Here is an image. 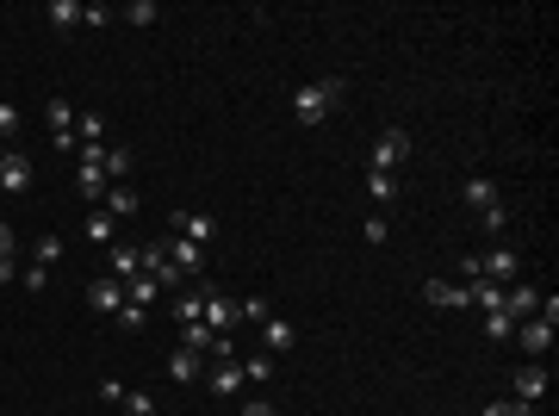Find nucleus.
I'll list each match as a JSON object with an SVG mask.
<instances>
[{
	"label": "nucleus",
	"instance_id": "nucleus-19",
	"mask_svg": "<svg viewBox=\"0 0 559 416\" xmlns=\"http://www.w3.org/2000/svg\"><path fill=\"white\" fill-rule=\"evenodd\" d=\"M44 119H50V131H56V137H63V131H75V106H69L63 94H50V112H44Z\"/></svg>",
	"mask_w": 559,
	"mask_h": 416
},
{
	"label": "nucleus",
	"instance_id": "nucleus-35",
	"mask_svg": "<svg viewBox=\"0 0 559 416\" xmlns=\"http://www.w3.org/2000/svg\"><path fill=\"white\" fill-rule=\"evenodd\" d=\"M19 279H25V292H44V286H50V268H19Z\"/></svg>",
	"mask_w": 559,
	"mask_h": 416
},
{
	"label": "nucleus",
	"instance_id": "nucleus-40",
	"mask_svg": "<svg viewBox=\"0 0 559 416\" xmlns=\"http://www.w3.org/2000/svg\"><path fill=\"white\" fill-rule=\"evenodd\" d=\"M0 162H6V149H0Z\"/></svg>",
	"mask_w": 559,
	"mask_h": 416
},
{
	"label": "nucleus",
	"instance_id": "nucleus-4",
	"mask_svg": "<svg viewBox=\"0 0 559 416\" xmlns=\"http://www.w3.org/2000/svg\"><path fill=\"white\" fill-rule=\"evenodd\" d=\"M168 224H174V237H187V243H212L218 237V218H199V212H168Z\"/></svg>",
	"mask_w": 559,
	"mask_h": 416
},
{
	"label": "nucleus",
	"instance_id": "nucleus-32",
	"mask_svg": "<svg viewBox=\"0 0 559 416\" xmlns=\"http://www.w3.org/2000/svg\"><path fill=\"white\" fill-rule=\"evenodd\" d=\"M125 416H155V398L149 392H125Z\"/></svg>",
	"mask_w": 559,
	"mask_h": 416
},
{
	"label": "nucleus",
	"instance_id": "nucleus-16",
	"mask_svg": "<svg viewBox=\"0 0 559 416\" xmlns=\"http://www.w3.org/2000/svg\"><path fill=\"white\" fill-rule=\"evenodd\" d=\"M460 193H466V205H472V212H479V218H485V212H497V187H491V180H485V174H472V180H466V187H460Z\"/></svg>",
	"mask_w": 559,
	"mask_h": 416
},
{
	"label": "nucleus",
	"instance_id": "nucleus-38",
	"mask_svg": "<svg viewBox=\"0 0 559 416\" xmlns=\"http://www.w3.org/2000/svg\"><path fill=\"white\" fill-rule=\"evenodd\" d=\"M6 279H19V262H13V255H0V286H6Z\"/></svg>",
	"mask_w": 559,
	"mask_h": 416
},
{
	"label": "nucleus",
	"instance_id": "nucleus-14",
	"mask_svg": "<svg viewBox=\"0 0 559 416\" xmlns=\"http://www.w3.org/2000/svg\"><path fill=\"white\" fill-rule=\"evenodd\" d=\"M205 386H212V398H237V392H243V361L212 367V379H205Z\"/></svg>",
	"mask_w": 559,
	"mask_h": 416
},
{
	"label": "nucleus",
	"instance_id": "nucleus-17",
	"mask_svg": "<svg viewBox=\"0 0 559 416\" xmlns=\"http://www.w3.org/2000/svg\"><path fill=\"white\" fill-rule=\"evenodd\" d=\"M168 379H174V386H193V379H199V354L174 348V354H168Z\"/></svg>",
	"mask_w": 559,
	"mask_h": 416
},
{
	"label": "nucleus",
	"instance_id": "nucleus-7",
	"mask_svg": "<svg viewBox=\"0 0 559 416\" xmlns=\"http://www.w3.org/2000/svg\"><path fill=\"white\" fill-rule=\"evenodd\" d=\"M88 304H94L100 317H119V311H125V286H119L113 274H100L94 286H88Z\"/></svg>",
	"mask_w": 559,
	"mask_h": 416
},
{
	"label": "nucleus",
	"instance_id": "nucleus-11",
	"mask_svg": "<svg viewBox=\"0 0 559 416\" xmlns=\"http://www.w3.org/2000/svg\"><path fill=\"white\" fill-rule=\"evenodd\" d=\"M81 237H88V243H106V249H113V243H119V218H113L106 205H94V212H88V224H81Z\"/></svg>",
	"mask_w": 559,
	"mask_h": 416
},
{
	"label": "nucleus",
	"instance_id": "nucleus-2",
	"mask_svg": "<svg viewBox=\"0 0 559 416\" xmlns=\"http://www.w3.org/2000/svg\"><path fill=\"white\" fill-rule=\"evenodd\" d=\"M516 274H522V255H516V249H504V243H497V249H485V255H479V279L516 286Z\"/></svg>",
	"mask_w": 559,
	"mask_h": 416
},
{
	"label": "nucleus",
	"instance_id": "nucleus-23",
	"mask_svg": "<svg viewBox=\"0 0 559 416\" xmlns=\"http://www.w3.org/2000/svg\"><path fill=\"white\" fill-rule=\"evenodd\" d=\"M367 193H373V199L386 205V199L398 193V174H380V168H367Z\"/></svg>",
	"mask_w": 559,
	"mask_h": 416
},
{
	"label": "nucleus",
	"instance_id": "nucleus-15",
	"mask_svg": "<svg viewBox=\"0 0 559 416\" xmlns=\"http://www.w3.org/2000/svg\"><path fill=\"white\" fill-rule=\"evenodd\" d=\"M262 342H268V354H286V348H298V329L286 317H268L262 323Z\"/></svg>",
	"mask_w": 559,
	"mask_h": 416
},
{
	"label": "nucleus",
	"instance_id": "nucleus-9",
	"mask_svg": "<svg viewBox=\"0 0 559 416\" xmlns=\"http://www.w3.org/2000/svg\"><path fill=\"white\" fill-rule=\"evenodd\" d=\"M162 255H168L180 274H199V268H205V249H199V243H187V237H168V243H162Z\"/></svg>",
	"mask_w": 559,
	"mask_h": 416
},
{
	"label": "nucleus",
	"instance_id": "nucleus-5",
	"mask_svg": "<svg viewBox=\"0 0 559 416\" xmlns=\"http://www.w3.org/2000/svg\"><path fill=\"white\" fill-rule=\"evenodd\" d=\"M516 342L541 361V354L554 348V317H522V323H516Z\"/></svg>",
	"mask_w": 559,
	"mask_h": 416
},
{
	"label": "nucleus",
	"instance_id": "nucleus-18",
	"mask_svg": "<svg viewBox=\"0 0 559 416\" xmlns=\"http://www.w3.org/2000/svg\"><path fill=\"white\" fill-rule=\"evenodd\" d=\"M155 298H162V286H155V279H149V274H138V279H131V286H125V304H138V311H149Z\"/></svg>",
	"mask_w": 559,
	"mask_h": 416
},
{
	"label": "nucleus",
	"instance_id": "nucleus-10",
	"mask_svg": "<svg viewBox=\"0 0 559 416\" xmlns=\"http://www.w3.org/2000/svg\"><path fill=\"white\" fill-rule=\"evenodd\" d=\"M422 298H429V304H441V311H466V304H472V292H466V286H454V279H429V286H422Z\"/></svg>",
	"mask_w": 559,
	"mask_h": 416
},
{
	"label": "nucleus",
	"instance_id": "nucleus-22",
	"mask_svg": "<svg viewBox=\"0 0 559 416\" xmlns=\"http://www.w3.org/2000/svg\"><path fill=\"white\" fill-rule=\"evenodd\" d=\"M106 212H113V218H131V212H138V193H131V187L119 180V187L106 193Z\"/></svg>",
	"mask_w": 559,
	"mask_h": 416
},
{
	"label": "nucleus",
	"instance_id": "nucleus-28",
	"mask_svg": "<svg viewBox=\"0 0 559 416\" xmlns=\"http://www.w3.org/2000/svg\"><path fill=\"white\" fill-rule=\"evenodd\" d=\"M125 174H131V149H106V180L119 187Z\"/></svg>",
	"mask_w": 559,
	"mask_h": 416
},
{
	"label": "nucleus",
	"instance_id": "nucleus-36",
	"mask_svg": "<svg viewBox=\"0 0 559 416\" xmlns=\"http://www.w3.org/2000/svg\"><path fill=\"white\" fill-rule=\"evenodd\" d=\"M13 131H19V106H13V100H0V137H13Z\"/></svg>",
	"mask_w": 559,
	"mask_h": 416
},
{
	"label": "nucleus",
	"instance_id": "nucleus-34",
	"mask_svg": "<svg viewBox=\"0 0 559 416\" xmlns=\"http://www.w3.org/2000/svg\"><path fill=\"white\" fill-rule=\"evenodd\" d=\"M113 323H119V329H143V323H149V311H138V304H125V311H119Z\"/></svg>",
	"mask_w": 559,
	"mask_h": 416
},
{
	"label": "nucleus",
	"instance_id": "nucleus-33",
	"mask_svg": "<svg viewBox=\"0 0 559 416\" xmlns=\"http://www.w3.org/2000/svg\"><path fill=\"white\" fill-rule=\"evenodd\" d=\"M125 19H131V25H155V0H131Z\"/></svg>",
	"mask_w": 559,
	"mask_h": 416
},
{
	"label": "nucleus",
	"instance_id": "nucleus-29",
	"mask_svg": "<svg viewBox=\"0 0 559 416\" xmlns=\"http://www.w3.org/2000/svg\"><path fill=\"white\" fill-rule=\"evenodd\" d=\"M243 379H255V386L274 379V354H249V361H243Z\"/></svg>",
	"mask_w": 559,
	"mask_h": 416
},
{
	"label": "nucleus",
	"instance_id": "nucleus-37",
	"mask_svg": "<svg viewBox=\"0 0 559 416\" xmlns=\"http://www.w3.org/2000/svg\"><path fill=\"white\" fill-rule=\"evenodd\" d=\"M243 416H280V411L268 404V398H249V404H243Z\"/></svg>",
	"mask_w": 559,
	"mask_h": 416
},
{
	"label": "nucleus",
	"instance_id": "nucleus-39",
	"mask_svg": "<svg viewBox=\"0 0 559 416\" xmlns=\"http://www.w3.org/2000/svg\"><path fill=\"white\" fill-rule=\"evenodd\" d=\"M0 255H13V224H0Z\"/></svg>",
	"mask_w": 559,
	"mask_h": 416
},
{
	"label": "nucleus",
	"instance_id": "nucleus-31",
	"mask_svg": "<svg viewBox=\"0 0 559 416\" xmlns=\"http://www.w3.org/2000/svg\"><path fill=\"white\" fill-rule=\"evenodd\" d=\"M174 317H180V323H199V292H180V298H174Z\"/></svg>",
	"mask_w": 559,
	"mask_h": 416
},
{
	"label": "nucleus",
	"instance_id": "nucleus-6",
	"mask_svg": "<svg viewBox=\"0 0 559 416\" xmlns=\"http://www.w3.org/2000/svg\"><path fill=\"white\" fill-rule=\"evenodd\" d=\"M106 274L119 279V286H131V279L143 274V249H131V243H113V249H106Z\"/></svg>",
	"mask_w": 559,
	"mask_h": 416
},
{
	"label": "nucleus",
	"instance_id": "nucleus-27",
	"mask_svg": "<svg viewBox=\"0 0 559 416\" xmlns=\"http://www.w3.org/2000/svg\"><path fill=\"white\" fill-rule=\"evenodd\" d=\"M100 131H106L100 112H75V137H81V143H100Z\"/></svg>",
	"mask_w": 559,
	"mask_h": 416
},
{
	"label": "nucleus",
	"instance_id": "nucleus-13",
	"mask_svg": "<svg viewBox=\"0 0 559 416\" xmlns=\"http://www.w3.org/2000/svg\"><path fill=\"white\" fill-rule=\"evenodd\" d=\"M143 268H149V279H155V286H180V268H174V262H168V255H162V243H149V249H143Z\"/></svg>",
	"mask_w": 559,
	"mask_h": 416
},
{
	"label": "nucleus",
	"instance_id": "nucleus-30",
	"mask_svg": "<svg viewBox=\"0 0 559 416\" xmlns=\"http://www.w3.org/2000/svg\"><path fill=\"white\" fill-rule=\"evenodd\" d=\"M113 19H119V12H113L106 0H94V6H81V25H113Z\"/></svg>",
	"mask_w": 559,
	"mask_h": 416
},
{
	"label": "nucleus",
	"instance_id": "nucleus-25",
	"mask_svg": "<svg viewBox=\"0 0 559 416\" xmlns=\"http://www.w3.org/2000/svg\"><path fill=\"white\" fill-rule=\"evenodd\" d=\"M237 317H243V323H268L274 304H268V298H237Z\"/></svg>",
	"mask_w": 559,
	"mask_h": 416
},
{
	"label": "nucleus",
	"instance_id": "nucleus-20",
	"mask_svg": "<svg viewBox=\"0 0 559 416\" xmlns=\"http://www.w3.org/2000/svg\"><path fill=\"white\" fill-rule=\"evenodd\" d=\"M516 336V317L510 311H485V342H510Z\"/></svg>",
	"mask_w": 559,
	"mask_h": 416
},
{
	"label": "nucleus",
	"instance_id": "nucleus-3",
	"mask_svg": "<svg viewBox=\"0 0 559 416\" xmlns=\"http://www.w3.org/2000/svg\"><path fill=\"white\" fill-rule=\"evenodd\" d=\"M405 155H411V137H405V131H398V125H392V131H380V137H373V168H380V174H392V168H398V162H405Z\"/></svg>",
	"mask_w": 559,
	"mask_h": 416
},
{
	"label": "nucleus",
	"instance_id": "nucleus-26",
	"mask_svg": "<svg viewBox=\"0 0 559 416\" xmlns=\"http://www.w3.org/2000/svg\"><path fill=\"white\" fill-rule=\"evenodd\" d=\"M479 416H535V404H522V398H491Z\"/></svg>",
	"mask_w": 559,
	"mask_h": 416
},
{
	"label": "nucleus",
	"instance_id": "nucleus-1",
	"mask_svg": "<svg viewBox=\"0 0 559 416\" xmlns=\"http://www.w3.org/2000/svg\"><path fill=\"white\" fill-rule=\"evenodd\" d=\"M348 94V81L342 75H317V81H298L292 87V112H298V125H323L330 112H336V100Z\"/></svg>",
	"mask_w": 559,
	"mask_h": 416
},
{
	"label": "nucleus",
	"instance_id": "nucleus-21",
	"mask_svg": "<svg viewBox=\"0 0 559 416\" xmlns=\"http://www.w3.org/2000/svg\"><path fill=\"white\" fill-rule=\"evenodd\" d=\"M50 25H56V31L81 25V0H50Z\"/></svg>",
	"mask_w": 559,
	"mask_h": 416
},
{
	"label": "nucleus",
	"instance_id": "nucleus-12",
	"mask_svg": "<svg viewBox=\"0 0 559 416\" xmlns=\"http://www.w3.org/2000/svg\"><path fill=\"white\" fill-rule=\"evenodd\" d=\"M547 379H554L547 367H516V398L522 404H541L547 398Z\"/></svg>",
	"mask_w": 559,
	"mask_h": 416
},
{
	"label": "nucleus",
	"instance_id": "nucleus-24",
	"mask_svg": "<svg viewBox=\"0 0 559 416\" xmlns=\"http://www.w3.org/2000/svg\"><path fill=\"white\" fill-rule=\"evenodd\" d=\"M56 262H63V237L44 230V237H38V268H56Z\"/></svg>",
	"mask_w": 559,
	"mask_h": 416
},
{
	"label": "nucleus",
	"instance_id": "nucleus-8",
	"mask_svg": "<svg viewBox=\"0 0 559 416\" xmlns=\"http://www.w3.org/2000/svg\"><path fill=\"white\" fill-rule=\"evenodd\" d=\"M0 187L19 199V193H31V162L19 155V149H6V162H0Z\"/></svg>",
	"mask_w": 559,
	"mask_h": 416
}]
</instances>
